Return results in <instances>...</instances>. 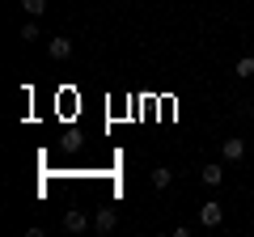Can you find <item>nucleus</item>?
<instances>
[{"instance_id": "nucleus-6", "label": "nucleus", "mask_w": 254, "mask_h": 237, "mask_svg": "<svg viewBox=\"0 0 254 237\" xmlns=\"http://www.w3.org/2000/svg\"><path fill=\"white\" fill-rule=\"evenodd\" d=\"M47 51H51V59H68V55H72V43H68V38H51Z\"/></svg>"}, {"instance_id": "nucleus-3", "label": "nucleus", "mask_w": 254, "mask_h": 237, "mask_svg": "<svg viewBox=\"0 0 254 237\" xmlns=\"http://www.w3.org/2000/svg\"><path fill=\"white\" fill-rule=\"evenodd\" d=\"M203 182H208V186H220V182H225V165H216V161H212V165H203Z\"/></svg>"}, {"instance_id": "nucleus-1", "label": "nucleus", "mask_w": 254, "mask_h": 237, "mask_svg": "<svg viewBox=\"0 0 254 237\" xmlns=\"http://www.w3.org/2000/svg\"><path fill=\"white\" fill-rule=\"evenodd\" d=\"M199 220H203L208 229H216L220 220H225V208H220V203H203V208H199Z\"/></svg>"}, {"instance_id": "nucleus-8", "label": "nucleus", "mask_w": 254, "mask_h": 237, "mask_svg": "<svg viewBox=\"0 0 254 237\" xmlns=\"http://www.w3.org/2000/svg\"><path fill=\"white\" fill-rule=\"evenodd\" d=\"M233 72L242 76V81H246V76H254V55H246V59H237V64H233Z\"/></svg>"}, {"instance_id": "nucleus-2", "label": "nucleus", "mask_w": 254, "mask_h": 237, "mask_svg": "<svg viewBox=\"0 0 254 237\" xmlns=\"http://www.w3.org/2000/svg\"><path fill=\"white\" fill-rule=\"evenodd\" d=\"M64 229H68V233H85V229H89V216H85V212H68V216H64Z\"/></svg>"}, {"instance_id": "nucleus-10", "label": "nucleus", "mask_w": 254, "mask_h": 237, "mask_svg": "<svg viewBox=\"0 0 254 237\" xmlns=\"http://www.w3.org/2000/svg\"><path fill=\"white\" fill-rule=\"evenodd\" d=\"M21 38H26V43H34V38H38V26H34V21H26V30H21Z\"/></svg>"}, {"instance_id": "nucleus-7", "label": "nucleus", "mask_w": 254, "mask_h": 237, "mask_svg": "<svg viewBox=\"0 0 254 237\" xmlns=\"http://www.w3.org/2000/svg\"><path fill=\"white\" fill-rule=\"evenodd\" d=\"M170 182H174V174L165 170V165H157V170H153V186H157V191H165Z\"/></svg>"}, {"instance_id": "nucleus-4", "label": "nucleus", "mask_w": 254, "mask_h": 237, "mask_svg": "<svg viewBox=\"0 0 254 237\" xmlns=\"http://www.w3.org/2000/svg\"><path fill=\"white\" fill-rule=\"evenodd\" d=\"M220 153H225V161H242V157H246V140H225Z\"/></svg>"}, {"instance_id": "nucleus-9", "label": "nucleus", "mask_w": 254, "mask_h": 237, "mask_svg": "<svg viewBox=\"0 0 254 237\" xmlns=\"http://www.w3.org/2000/svg\"><path fill=\"white\" fill-rule=\"evenodd\" d=\"M21 4H26V13H34V17L47 9V0H21Z\"/></svg>"}, {"instance_id": "nucleus-5", "label": "nucleus", "mask_w": 254, "mask_h": 237, "mask_svg": "<svg viewBox=\"0 0 254 237\" xmlns=\"http://www.w3.org/2000/svg\"><path fill=\"white\" fill-rule=\"evenodd\" d=\"M115 220H119L115 212H110V208H102L98 216H93V229H98V233H110V229H115Z\"/></svg>"}]
</instances>
